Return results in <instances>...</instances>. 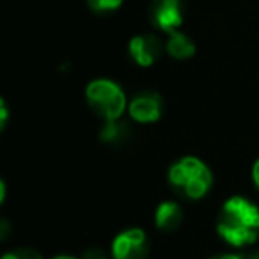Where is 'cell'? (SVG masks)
Returning a JSON list of instances; mask_svg holds the SVG:
<instances>
[{"label":"cell","mask_w":259,"mask_h":259,"mask_svg":"<svg viewBox=\"0 0 259 259\" xmlns=\"http://www.w3.org/2000/svg\"><path fill=\"white\" fill-rule=\"evenodd\" d=\"M217 233L231 247H248L259 238V208L241 195L227 199L217 219Z\"/></svg>","instance_id":"6da1fadb"},{"label":"cell","mask_w":259,"mask_h":259,"mask_svg":"<svg viewBox=\"0 0 259 259\" xmlns=\"http://www.w3.org/2000/svg\"><path fill=\"white\" fill-rule=\"evenodd\" d=\"M167 180L174 194L181 199L199 201L211 188L213 174L202 160L195 156H183L169 167Z\"/></svg>","instance_id":"7a4b0ae2"},{"label":"cell","mask_w":259,"mask_h":259,"mask_svg":"<svg viewBox=\"0 0 259 259\" xmlns=\"http://www.w3.org/2000/svg\"><path fill=\"white\" fill-rule=\"evenodd\" d=\"M89 108L103 121H115L126 110V96L119 83L108 78H96L85 87Z\"/></svg>","instance_id":"3957f363"},{"label":"cell","mask_w":259,"mask_h":259,"mask_svg":"<svg viewBox=\"0 0 259 259\" xmlns=\"http://www.w3.org/2000/svg\"><path fill=\"white\" fill-rule=\"evenodd\" d=\"M148 254V234L139 227L124 229L112 241V257L114 259H146Z\"/></svg>","instance_id":"277c9868"},{"label":"cell","mask_w":259,"mask_h":259,"mask_svg":"<svg viewBox=\"0 0 259 259\" xmlns=\"http://www.w3.org/2000/svg\"><path fill=\"white\" fill-rule=\"evenodd\" d=\"M183 0H153L149 8V22L153 27L170 34L183 25Z\"/></svg>","instance_id":"5b68a950"},{"label":"cell","mask_w":259,"mask_h":259,"mask_svg":"<svg viewBox=\"0 0 259 259\" xmlns=\"http://www.w3.org/2000/svg\"><path fill=\"white\" fill-rule=\"evenodd\" d=\"M128 112L134 121L142 124L156 122L163 114V98L156 91H142L132 98Z\"/></svg>","instance_id":"8992f818"},{"label":"cell","mask_w":259,"mask_h":259,"mask_svg":"<svg viewBox=\"0 0 259 259\" xmlns=\"http://www.w3.org/2000/svg\"><path fill=\"white\" fill-rule=\"evenodd\" d=\"M130 57L142 68L153 66L163 54V45L155 34H137L128 43Z\"/></svg>","instance_id":"52a82bcc"},{"label":"cell","mask_w":259,"mask_h":259,"mask_svg":"<svg viewBox=\"0 0 259 259\" xmlns=\"http://www.w3.org/2000/svg\"><path fill=\"white\" fill-rule=\"evenodd\" d=\"M100 141L110 148H126L134 141V132L126 122L119 121H105L103 128L100 130Z\"/></svg>","instance_id":"ba28073f"},{"label":"cell","mask_w":259,"mask_h":259,"mask_svg":"<svg viewBox=\"0 0 259 259\" xmlns=\"http://www.w3.org/2000/svg\"><path fill=\"white\" fill-rule=\"evenodd\" d=\"M183 222V209L178 202L174 201H163L158 204L155 211V224L160 231L170 233L176 231Z\"/></svg>","instance_id":"9c48e42d"},{"label":"cell","mask_w":259,"mask_h":259,"mask_svg":"<svg viewBox=\"0 0 259 259\" xmlns=\"http://www.w3.org/2000/svg\"><path fill=\"white\" fill-rule=\"evenodd\" d=\"M165 50L176 61H187V59L195 55V43L185 32L174 30V32L169 34V39L165 43Z\"/></svg>","instance_id":"30bf717a"},{"label":"cell","mask_w":259,"mask_h":259,"mask_svg":"<svg viewBox=\"0 0 259 259\" xmlns=\"http://www.w3.org/2000/svg\"><path fill=\"white\" fill-rule=\"evenodd\" d=\"M87 6L96 15H110L122 6V0H87Z\"/></svg>","instance_id":"8fae6325"},{"label":"cell","mask_w":259,"mask_h":259,"mask_svg":"<svg viewBox=\"0 0 259 259\" xmlns=\"http://www.w3.org/2000/svg\"><path fill=\"white\" fill-rule=\"evenodd\" d=\"M2 259H43L41 254L36 248L30 247H20V248H13V250L6 252L2 255Z\"/></svg>","instance_id":"7c38bea8"},{"label":"cell","mask_w":259,"mask_h":259,"mask_svg":"<svg viewBox=\"0 0 259 259\" xmlns=\"http://www.w3.org/2000/svg\"><path fill=\"white\" fill-rule=\"evenodd\" d=\"M82 259H108V257H107V254L101 250V248L91 247V248H87V250L83 252Z\"/></svg>","instance_id":"4fadbf2b"},{"label":"cell","mask_w":259,"mask_h":259,"mask_svg":"<svg viewBox=\"0 0 259 259\" xmlns=\"http://www.w3.org/2000/svg\"><path fill=\"white\" fill-rule=\"evenodd\" d=\"M8 121H9V108H8V103L4 100L0 101V128L4 130L8 126Z\"/></svg>","instance_id":"5bb4252c"},{"label":"cell","mask_w":259,"mask_h":259,"mask_svg":"<svg viewBox=\"0 0 259 259\" xmlns=\"http://www.w3.org/2000/svg\"><path fill=\"white\" fill-rule=\"evenodd\" d=\"M252 181L259 190V160H255V163L252 165Z\"/></svg>","instance_id":"9a60e30c"},{"label":"cell","mask_w":259,"mask_h":259,"mask_svg":"<svg viewBox=\"0 0 259 259\" xmlns=\"http://www.w3.org/2000/svg\"><path fill=\"white\" fill-rule=\"evenodd\" d=\"M9 234V222L8 220H2L0 222V240H6Z\"/></svg>","instance_id":"2e32d148"},{"label":"cell","mask_w":259,"mask_h":259,"mask_svg":"<svg viewBox=\"0 0 259 259\" xmlns=\"http://www.w3.org/2000/svg\"><path fill=\"white\" fill-rule=\"evenodd\" d=\"M209 259H241V255H238V254H219V255H211Z\"/></svg>","instance_id":"e0dca14e"},{"label":"cell","mask_w":259,"mask_h":259,"mask_svg":"<svg viewBox=\"0 0 259 259\" xmlns=\"http://www.w3.org/2000/svg\"><path fill=\"white\" fill-rule=\"evenodd\" d=\"M6 201V183L4 181H0V202Z\"/></svg>","instance_id":"ac0fdd59"},{"label":"cell","mask_w":259,"mask_h":259,"mask_svg":"<svg viewBox=\"0 0 259 259\" xmlns=\"http://www.w3.org/2000/svg\"><path fill=\"white\" fill-rule=\"evenodd\" d=\"M54 259H78V257H75V255H66V254H62V255H55Z\"/></svg>","instance_id":"d6986e66"},{"label":"cell","mask_w":259,"mask_h":259,"mask_svg":"<svg viewBox=\"0 0 259 259\" xmlns=\"http://www.w3.org/2000/svg\"><path fill=\"white\" fill-rule=\"evenodd\" d=\"M248 259H259V250H257V252H254V254H252Z\"/></svg>","instance_id":"ffe728a7"}]
</instances>
